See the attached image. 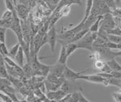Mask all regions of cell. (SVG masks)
I'll list each match as a JSON object with an SVG mask.
<instances>
[{"label": "cell", "instance_id": "cell-1", "mask_svg": "<svg viewBox=\"0 0 121 102\" xmlns=\"http://www.w3.org/2000/svg\"><path fill=\"white\" fill-rule=\"evenodd\" d=\"M98 34L96 33H91L89 31L86 34L82 37V38L78 41L77 43H76L77 45L78 49H86L89 51H92L93 50V44L95 40L97 38Z\"/></svg>", "mask_w": 121, "mask_h": 102}, {"label": "cell", "instance_id": "cell-2", "mask_svg": "<svg viewBox=\"0 0 121 102\" xmlns=\"http://www.w3.org/2000/svg\"><path fill=\"white\" fill-rule=\"evenodd\" d=\"M116 27H117L116 24L111 15V14H107L103 16V18H102V21L101 22V26H100L99 30L107 31H109V30L113 29Z\"/></svg>", "mask_w": 121, "mask_h": 102}, {"label": "cell", "instance_id": "cell-3", "mask_svg": "<svg viewBox=\"0 0 121 102\" xmlns=\"http://www.w3.org/2000/svg\"><path fill=\"white\" fill-rule=\"evenodd\" d=\"M47 38H48V44H49V47L52 53L55 52V45L58 39V35H57V31L55 28V25L53 27L49 28L47 31Z\"/></svg>", "mask_w": 121, "mask_h": 102}, {"label": "cell", "instance_id": "cell-4", "mask_svg": "<svg viewBox=\"0 0 121 102\" xmlns=\"http://www.w3.org/2000/svg\"><path fill=\"white\" fill-rule=\"evenodd\" d=\"M83 73H84V72L77 73V72L72 70L69 67L66 66L65 69H64V78H65V80L67 81L74 82L75 81L79 80V77L80 76V75H82Z\"/></svg>", "mask_w": 121, "mask_h": 102}, {"label": "cell", "instance_id": "cell-5", "mask_svg": "<svg viewBox=\"0 0 121 102\" xmlns=\"http://www.w3.org/2000/svg\"><path fill=\"white\" fill-rule=\"evenodd\" d=\"M79 79L81 80H85L89 82L97 83V84H104L105 81L104 78H103L99 74H94V75H80L79 77Z\"/></svg>", "mask_w": 121, "mask_h": 102}, {"label": "cell", "instance_id": "cell-6", "mask_svg": "<svg viewBox=\"0 0 121 102\" xmlns=\"http://www.w3.org/2000/svg\"><path fill=\"white\" fill-rule=\"evenodd\" d=\"M67 66V65H66ZM64 65H61L58 63H56L55 65L50 66V71H49V74L58 78H62L64 77V72L65 66Z\"/></svg>", "mask_w": 121, "mask_h": 102}, {"label": "cell", "instance_id": "cell-7", "mask_svg": "<svg viewBox=\"0 0 121 102\" xmlns=\"http://www.w3.org/2000/svg\"><path fill=\"white\" fill-rule=\"evenodd\" d=\"M67 95L64 92L61 90H58L56 92H48L47 94V97L51 100H56V101H60L61 100L63 97H64Z\"/></svg>", "mask_w": 121, "mask_h": 102}, {"label": "cell", "instance_id": "cell-8", "mask_svg": "<svg viewBox=\"0 0 121 102\" xmlns=\"http://www.w3.org/2000/svg\"><path fill=\"white\" fill-rule=\"evenodd\" d=\"M67 51H66V47L64 45H61V49H60L59 57L57 63H58L61 65H67Z\"/></svg>", "mask_w": 121, "mask_h": 102}, {"label": "cell", "instance_id": "cell-9", "mask_svg": "<svg viewBox=\"0 0 121 102\" xmlns=\"http://www.w3.org/2000/svg\"><path fill=\"white\" fill-rule=\"evenodd\" d=\"M15 63H16L19 66L21 67H24V52L23 48L21 47L20 49H19L17 54L15 56Z\"/></svg>", "mask_w": 121, "mask_h": 102}, {"label": "cell", "instance_id": "cell-10", "mask_svg": "<svg viewBox=\"0 0 121 102\" xmlns=\"http://www.w3.org/2000/svg\"><path fill=\"white\" fill-rule=\"evenodd\" d=\"M92 6H93V1H92V0H88V1H86V12H85L84 17H83V18L82 19V21L83 22H86V21L88 19V18L91 15Z\"/></svg>", "mask_w": 121, "mask_h": 102}, {"label": "cell", "instance_id": "cell-11", "mask_svg": "<svg viewBox=\"0 0 121 102\" xmlns=\"http://www.w3.org/2000/svg\"><path fill=\"white\" fill-rule=\"evenodd\" d=\"M107 63L109 67L111 68L112 72H120V73H121V65L117 62L115 59L110 60V61L107 62Z\"/></svg>", "mask_w": 121, "mask_h": 102}, {"label": "cell", "instance_id": "cell-12", "mask_svg": "<svg viewBox=\"0 0 121 102\" xmlns=\"http://www.w3.org/2000/svg\"><path fill=\"white\" fill-rule=\"evenodd\" d=\"M102 18H103V16H99V18L94 22L92 24V25L89 28V31L91 33H96L98 34V31L100 29V26H101V22L102 21Z\"/></svg>", "mask_w": 121, "mask_h": 102}, {"label": "cell", "instance_id": "cell-13", "mask_svg": "<svg viewBox=\"0 0 121 102\" xmlns=\"http://www.w3.org/2000/svg\"><path fill=\"white\" fill-rule=\"evenodd\" d=\"M64 45L66 47V51H67V57L73 53L77 50L78 47H77V45L76 43H70V44H62Z\"/></svg>", "mask_w": 121, "mask_h": 102}, {"label": "cell", "instance_id": "cell-14", "mask_svg": "<svg viewBox=\"0 0 121 102\" xmlns=\"http://www.w3.org/2000/svg\"><path fill=\"white\" fill-rule=\"evenodd\" d=\"M21 44L17 43L14 45V47H11L10 50H9V57H10L11 59H15V56H16V55L17 54V53H18V50H19V49H20L21 47Z\"/></svg>", "mask_w": 121, "mask_h": 102}, {"label": "cell", "instance_id": "cell-15", "mask_svg": "<svg viewBox=\"0 0 121 102\" xmlns=\"http://www.w3.org/2000/svg\"><path fill=\"white\" fill-rule=\"evenodd\" d=\"M45 88L48 89V92H56V91L58 90L59 88L61 87L59 85H57V84H55V83L50 82L47 80L45 82Z\"/></svg>", "mask_w": 121, "mask_h": 102}, {"label": "cell", "instance_id": "cell-16", "mask_svg": "<svg viewBox=\"0 0 121 102\" xmlns=\"http://www.w3.org/2000/svg\"><path fill=\"white\" fill-rule=\"evenodd\" d=\"M106 63L105 61H103L101 59H98V60H95L93 63V67L96 70L99 71L100 73L102 71V69H104V67L106 65Z\"/></svg>", "mask_w": 121, "mask_h": 102}, {"label": "cell", "instance_id": "cell-17", "mask_svg": "<svg viewBox=\"0 0 121 102\" xmlns=\"http://www.w3.org/2000/svg\"><path fill=\"white\" fill-rule=\"evenodd\" d=\"M5 4L6 9L10 11L11 12H14V11H16V3H14L15 1H10V0H5L4 1Z\"/></svg>", "mask_w": 121, "mask_h": 102}, {"label": "cell", "instance_id": "cell-18", "mask_svg": "<svg viewBox=\"0 0 121 102\" xmlns=\"http://www.w3.org/2000/svg\"><path fill=\"white\" fill-rule=\"evenodd\" d=\"M108 40L109 42L121 45V36H116V35H111V34H108L107 37Z\"/></svg>", "mask_w": 121, "mask_h": 102}, {"label": "cell", "instance_id": "cell-19", "mask_svg": "<svg viewBox=\"0 0 121 102\" xmlns=\"http://www.w3.org/2000/svg\"><path fill=\"white\" fill-rule=\"evenodd\" d=\"M13 18H14V12H11L9 10H6L3 12L1 17V19L4 21H11L13 20Z\"/></svg>", "mask_w": 121, "mask_h": 102}, {"label": "cell", "instance_id": "cell-20", "mask_svg": "<svg viewBox=\"0 0 121 102\" xmlns=\"http://www.w3.org/2000/svg\"><path fill=\"white\" fill-rule=\"evenodd\" d=\"M108 85H113V86H117L119 88H120L121 87V78H108Z\"/></svg>", "mask_w": 121, "mask_h": 102}, {"label": "cell", "instance_id": "cell-21", "mask_svg": "<svg viewBox=\"0 0 121 102\" xmlns=\"http://www.w3.org/2000/svg\"><path fill=\"white\" fill-rule=\"evenodd\" d=\"M108 34H111V35H116V36H121V28L120 27H116L113 29L109 30L107 31Z\"/></svg>", "mask_w": 121, "mask_h": 102}, {"label": "cell", "instance_id": "cell-22", "mask_svg": "<svg viewBox=\"0 0 121 102\" xmlns=\"http://www.w3.org/2000/svg\"><path fill=\"white\" fill-rule=\"evenodd\" d=\"M0 53L3 56H9V50H8L5 44H1V46H0Z\"/></svg>", "mask_w": 121, "mask_h": 102}, {"label": "cell", "instance_id": "cell-23", "mask_svg": "<svg viewBox=\"0 0 121 102\" xmlns=\"http://www.w3.org/2000/svg\"><path fill=\"white\" fill-rule=\"evenodd\" d=\"M5 32L6 29L0 28V43L5 44Z\"/></svg>", "mask_w": 121, "mask_h": 102}, {"label": "cell", "instance_id": "cell-24", "mask_svg": "<svg viewBox=\"0 0 121 102\" xmlns=\"http://www.w3.org/2000/svg\"><path fill=\"white\" fill-rule=\"evenodd\" d=\"M0 98L3 102H13V101L11 99L9 96H8L7 94L2 92H0Z\"/></svg>", "mask_w": 121, "mask_h": 102}, {"label": "cell", "instance_id": "cell-25", "mask_svg": "<svg viewBox=\"0 0 121 102\" xmlns=\"http://www.w3.org/2000/svg\"><path fill=\"white\" fill-rule=\"evenodd\" d=\"M112 97L115 102H121V92H117L112 93Z\"/></svg>", "mask_w": 121, "mask_h": 102}, {"label": "cell", "instance_id": "cell-26", "mask_svg": "<svg viewBox=\"0 0 121 102\" xmlns=\"http://www.w3.org/2000/svg\"><path fill=\"white\" fill-rule=\"evenodd\" d=\"M105 2H106V4H107V5L109 7V9H112V10H113V9H116V3H115V1H105Z\"/></svg>", "mask_w": 121, "mask_h": 102}, {"label": "cell", "instance_id": "cell-27", "mask_svg": "<svg viewBox=\"0 0 121 102\" xmlns=\"http://www.w3.org/2000/svg\"><path fill=\"white\" fill-rule=\"evenodd\" d=\"M78 102H90V101L87 100L86 98L82 95V94L81 92H79V99Z\"/></svg>", "mask_w": 121, "mask_h": 102}, {"label": "cell", "instance_id": "cell-28", "mask_svg": "<svg viewBox=\"0 0 121 102\" xmlns=\"http://www.w3.org/2000/svg\"><path fill=\"white\" fill-rule=\"evenodd\" d=\"M116 56H119V57H121V50H120L119 52H116Z\"/></svg>", "mask_w": 121, "mask_h": 102}, {"label": "cell", "instance_id": "cell-29", "mask_svg": "<svg viewBox=\"0 0 121 102\" xmlns=\"http://www.w3.org/2000/svg\"><path fill=\"white\" fill-rule=\"evenodd\" d=\"M0 102H3V101H0Z\"/></svg>", "mask_w": 121, "mask_h": 102}, {"label": "cell", "instance_id": "cell-30", "mask_svg": "<svg viewBox=\"0 0 121 102\" xmlns=\"http://www.w3.org/2000/svg\"><path fill=\"white\" fill-rule=\"evenodd\" d=\"M17 102H20V101H17Z\"/></svg>", "mask_w": 121, "mask_h": 102}, {"label": "cell", "instance_id": "cell-31", "mask_svg": "<svg viewBox=\"0 0 121 102\" xmlns=\"http://www.w3.org/2000/svg\"><path fill=\"white\" fill-rule=\"evenodd\" d=\"M0 78H1V77H0Z\"/></svg>", "mask_w": 121, "mask_h": 102}]
</instances>
